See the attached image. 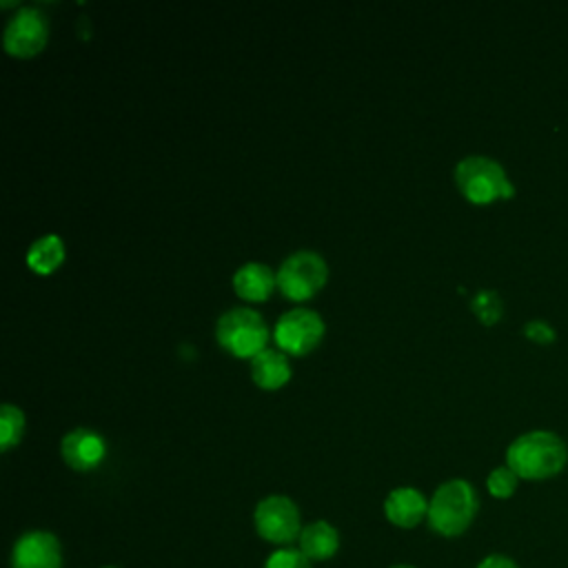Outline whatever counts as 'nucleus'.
I'll list each match as a JSON object with an SVG mask.
<instances>
[{
	"label": "nucleus",
	"mask_w": 568,
	"mask_h": 568,
	"mask_svg": "<svg viewBox=\"0 0 568 568\" xmlns=\"http://www.w3.org/2000/svg\"><path fill=\"white\" fill-rule=\"evenodd\" d=\"M568 462L566 442L550 430H528L515 437L506 448V466H510L519 479H548L564 470Z\"/></svg>",
	"instance_id": "nucleus-1"
},
{
	"label": "nucleus",
	"mask_w": 568,
	"mask_h": 568,
	"mask_svg": "<svg viewBox=\"0 0 568 568\" xmlns=\"http://www.w3.org/2000/svg\"><path fill=\"white\" fill-rule=\"evenodd\" d=\"M479 510V497L470 481L448 479L435 488L428 499L426 521L442 537H459L468 530Z\"/></svg>",
	"instance_id": "nucleus-2"
},
{
	"label": "nucleus",
	"mask_w": 568,
	"mask_h": 568,
	"mask_svg": "<svg viewBox=\"0 0 568 568\" xmlns=\"http://www.w3.org/2000/svg\"><path fill=\"white\" fill-rule=\"evenodd\" d=\"M455 182L462 195L475 204L513 197L515 186L504 166L488 155H466L455 166Z\"/></svg>",
	"instance_id": "nucleus-3"
},
{
	"label": "nucleus",
	"mask_w": 568,
	"mask_h": 568,
	"mask_svg": "<svg viewBox=\"0 0 568 568\" xmlns=\"http://www.w3.org/2000/svg\"><path fill=\"white\" fill-rule=\"evenodd\" d=\"M215 337L233 355L253 359L266 348L268 326L255 308L233 306L217 317Z\"/></svg>",
	"instance_id": "nucleus-4"
},
{
	"label": "nucleus",
	"mask_w": 568,
	"mask_h": 568,
	"mask_svg": "<svg viewBox=\"0 0 568 568\" xmlns=\"http://www.w3.org/2000/svg\"><path fill=\"white\" fill-rule=\"evenodd\" d=\"M253 524L257 535L277 548L297 541L304 528L297 504L286 495L262 497L253 510Z\"/></svg>",
	"instance_id": "nucleus-5"
},
{
	"label": "nucleus",
	"mask_w": 568,
	"mask_h": 568,
	"mask_svg": "<svg viewBox=\"0 0 568 568\" xmlns=\"http://www.w3.org/2000/svg\"><path fill=\"white\" fill-rule=\"evenodd\" d=\"M328 268L320 253L300 248L286 255L275 273L280 291L291 300H306L326 282Z\"/></svg>",
	"instance_id": "nucleus-6"
},
{
	"label": "nucleus",
	"mask_w": 568,
	"mask_h": 568,
	"mask_svg": "<svg viewBox=\"0 0 568 568\" xmlns=\"http://www.w3.org/2000/svg\"><path fill=\"white\" fill-rule=\"evenodd\" d=\"M324 335V320L313 308L295 306L282 313L275 322L273 337L284 353L304 355L308 353Z\"/></svg>",
	"instance_id": "nucleus-7"
},
{
	"label": "nucleus",
	"mask_w": 568,
	"mask_h": 568,
	"mask_svg": "<svg viewBox=\"0 0 568 568\" xmlns=\"http://www.w3.org/2000/svg\"><path fill=\"white\" fill-rule=\"evenodd\" d=\"M47 33V16L36 7H20L2 31V44L11 55L29 58L44 47Z\"/></svg>",
	"instance_id": "nucleus-8"
},
{
	"label": "nucleus",
	"mask_w": 568,
	"mask_h": 568,
	"mask_svg": "<svg viewBox=\"0 0 568 568\" xmlns=\"http://www.w3.org/2000/svg\"><path fill=\"white\" fill-rule=\"evenodd\" d=\"M11 568H62L60 539L49 530H27L11 548Z\"/></svg>",
	"instance_id": "nucleus-9"
},
{
	"label": "nucleus",
	"mask_w": 568,
	"mask_h": 568,
	"mask_svg": "<svg viewBox=\"0 0 568 568\" xmlns=\"http://www.w3.org/2000/svg\"><path fill=\"white\" fill-rule=\"evenodd\" d=\"M62 459L73 470H93L106 455V444L100 433L87 426H78L62 437Z\"/></svg>",
	"instance_id": "nucleus-10"
},
{
	"label": "nucleus",
	"mask_w": 568,
	"mask_h": 568,
	"mask_svg": "<svg viewBox=\"0 0 568 568\" xmlns=\"http://www.w3.org/2000/svg\"><path fill=\"white\" fill-rule=\"evenodd\" d=\"M384 515L397 528H415L428 515V499L413 486H397L384 499Z\"/></svg>",
	"instance_id": "nucleus-11"
},
{
	"label": "nucleus",
	"mask_w": 568,
	"mask_h": 568,
	"mask_svg": "<svg viewBox=\"0 0 568 568\" xmlns=\"http://www.w3.org/2000/svg\"><path fill=\"white\" fill-rule=\"evenodd\" d=\"M297 548L311 561H326L339 548V532L331 521L315 519L311 524H304V528L297 537Z\"/></svg>",
	"instance_id": "nucleus-12"
},
{
	"label": "nucleus",
	"mask_w": 568,
	"mask_h": 568,
	"mask_svg": "<svg viewBox=\"0 0 568 568\" xmlns=\"http://www.w3.org/2000/svg\"><path fill=\"white\" fill-rule=\"evenodd\" d=\"M275 284H277L275 273L262 262H244L233 273L235 293L248 302L264 300L273 291Z\"/></svg>",
	"instance_id": "nucleus-13"
},
{
	"label": "nucleus",
	"mask_w": 568,
	"mask_h": 568,
	"mask_svg": "<svg viewBox=\"0 0 568 568\" xmlns=\"http://www.w3.org/2000/svg\"><path fill=\"white\" fill-rule=\"evenodd\" d=\"M251 377L257 386L273 390L291 377L288 357L277 348H264L251 359Z\"/></svg>",
	"instance_id": "nucleus-14"
},
{
	"label": "nucleus",
	"mask_w": 568,
	"mask_h": 568,
	"mask_svg": "<svg viewBox=\"0 0 568 568\" xmlns=\"http://www.w3.org/2000/svg\"><path fill=\"white\" fill-rule=\"evenodd\" d=\"M62 260H64V244H62V237L55 233H47L38 237L36 242H31L27 251V264L31 266V271L42 275L55 271Z\"/></svg>",
	"instance_id": "nucleus-15"
},
{
	"label": "nucleus",
	"mask_w": 568,
	"mask_h": 568,
	"mask_svg": "<svg viewBox=\"0 0 568 568\" xmlns=\"http://www.w3.org/2000/svg\"><path fill=\"white\" fill-rule=\"evenodd\" d=\"M24 430V415L13 404L0 406V448L9 450L13 444L20 442Z\"/></svg>",
	"instance_id": "nucleus-16"
},
{
	"label": "nucleus",
	"mask_w": 568,
	"mask_h": 568,
	"mask_svg": "<svg viewBox=\"0 0 568 568\" xmlns=\"http://www.w3.org/2000/svg\"><path fill=\"white\" fill-rule=\"evenodd\" d=\"M519 477L510 466H497L486 477V488L495 499H508L517 490Z\"/></svg>",
	"instance_id": "nucleus-17"
},
{
	"label": "nucleus",
	"mask_w": 568,
	"mask_h": 568,
	"mask_svg": "<svg viewBox=\"0 0 568 568\" xmlns=\"http://www.w3.org/2000/svg\"><path fill=\"white\" fill-rule=\"evenodd\" d=\"M470 306H473L475 315H477L484 324H495V322L501 317V313H504V302H501V297H499L495 291H486V288L479 291V293L473 297Z\"/></svg>",
	"instance_id": "nucleus-18"
},
{
	"label": "nucleus",
	"mask_w": 568,
	"mask_h": 568,
	"mask_svg": "<svg viewBox=\"0 0 568 568\" xmlns=\"http://www.w3.org/2000/svg\"><path fill=\"white\" fill-rule=\"evenodd\" d=\"M262 568H313V561L297 546L275 548Z\"/></svg>",
	"instance_id": "nucleus-19"
},
{
	"label": "nucleus",
	"mask_w": 568,
	"mask_h": 568,
	"mask_svg": "<svg viewBox=\"0 0 568 568\" xmlns=\"http://www.w3.org/2000/svg\"><path fill=\"white\" fill-rule=\"evenodd\" d=\"M521 331L535 344H552L557 337L555 328L546 320H528Z\"/></svg>",
	"instance_id": "nucleus-20"
},
{
	"label": "nucleus",
	"mask_w": 568,
	"mask_h": 568,
	"mask_svg": "<svg viewBox=\"0 0 568 568\" xmlns=\"http://www.w3.org/2000/svg\"><path fill=\"white\" fill-rule=\"evenodd\" d=\"M475 568H519V566L515 564L513 557L501 555V552H493V555H486Z\"/></svg>",
	"instance_id": "nucleus-21"
},
{
	"label": "nucleus",
	"mask_w": 568,
	"mask_h": 568,
	"mask_svg": "<svg viewBox=\"0 0 568 568\" xmlns=\"http://www.w3.org/2000/svg\"><path fill=\"white\" fill-rule=\"evenodd\" d=\"M390 568H415V566H408V564H395V566H390Z\"/></svg>",
	"instance_id": "nucleus-22"
},
{
	"label": "nucleus",
	"mask_w": 568,
	"mask_h": 568,
	"mask_svg": "<svg viewBox=\"0 0 568 568\" xmlns=\"http://www.w3.org/2000/svg\"><path fill=\"white\" fill-rule=\"evenodd\" d=\"M102 568H115V566H102Z\"/></svg>",
	"instance_id": "nucleus-23"
}]
</instances>
